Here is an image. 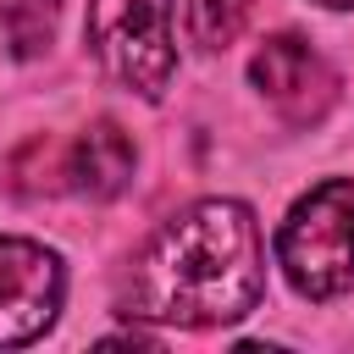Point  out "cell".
I'll list each match as a JSON object with an SVG mask.
<instances>
[{
	"mask_svg": "<svg viewBox=\"0 0 354 354\" xmlns=\"http://www.w3.org/2000/svg\"><path fill=\"white\" fill-rule=\"evenodd\" d=\"M66 177L88 199H116L133 177V138L116 122H88L77 144H66Z\"/></svg>",
	"mask_w": 354,
	"mask_h": 354,
	"instance_id": "obj_6",
	"label": "cell"
},
{
	"mask_svg": "<svg viewBox=\"0 0 354 354\" xmlns=\"http://www.w3.org/2000/svg\"><path fill=\"white\" fill-rule=\"evenodd\" d=\"M266 293V249L243 199H199L171 216L127 277V315L166 326L243 321Z\"/></svg>",
	"mask_w": 354,
	"mask_h": 354,
	"instance_id": "obj_1",
	"label": "cell"
},
{
	"mask_svg": "<svg viewBox=\"0 0 354 354\" xmlns=\"http://www.w3.org/2000/svg\"><path fill=\"white\" fill-rule=\"evenodd\" d=\"M249 22V0H188V39L199 50H227Z\"/></svg>",
	"mask_w": 354,
	"mask_h": 354,
	"instance_id": "obj_8",
	"label": "cell"
},
{
	"mask_svg": "<svg viewBox=\"0 0 354 354\" xmlns=\"http://www.w3.org/2000/svg\"><path fill=\"white\" fill-rule=\"evenodd\" d=\"M11 177L22 194H55V188H72L66 177V149L50 144V138H33L17 160H11Z\"/></svg>",
	"mask_w": 354,
	"mask_h": 354,
	"instance_id": "obj_9",
	"label": "cell"
},
{
	"mask_svg": "<svg viewBox=\"0 0 354 354\" xmlns=\"http://www.w3.org/2000/svg\"><path fill=\"white\" fill-rule=\"evenodd\" d=\"M55 22H61V0H0V28L17 61H33L55 44Z\"/></svg>",
	"mask_w": 354,
	"mask_h": 354,
	"instance_id": "obj_7",
	"label": "cell"
},
{
	"mask_svg": "<svg viewBox=\"0 0 354 354\" xmlns=\"http://www.w3.org/2000/svg\"><path fill=\"white\" fill-rule=\"evenodd\" d=\"M315 6H326V11H354V0H315Z\"/></svg>",
	"mask_w": 354,
	"mask_h": 354,
	"instance_id": "obj_10",
	"label": "cell"
},
{
	"mask_svg": "<svg viewBox=\"0 0 354 354\" xmlns=\"http://www.w3.org/2000/svg\"><path fill=\"white\" fill-rule=\"evenodd\" d=\"M88 50L133 94L160 100L177 77L171 50V0H88Z\"/></svg>",
	"mask_w": 354,
	"mask_h": 354,
	"instance_id": "obj_3",
	"label": "cell"
},
{
	"mask_svg": "<svg viewBox=\"0 0 354 354\" xmlns=\"http://www.w3.org/2000/svg\"><path fill=\"white\" fill-rule=\"evenodd\" d=\"M61 293H66V271L55 249L28 238H0V348L50 332Z\"/></svg>",
	"mask_w": 354,
	"mask_h": 354,
	"instance_id": "obj_4",
	"label": "cell"
},
{
	"mask_svg": "<svg viewBox=\"0 0 354 354\" xmlns=\"http://www.w3.org/2000/svg\"><path fill=\"white\" fill-rule=\"evenodd\" d=\"M277 266L304 299H337L354 288V183H315L277 227Z\"/></svg>",
	"mask_w": 354,
	"mask_h": 354,
	"instance_id": "obj_2",
	"label": "cell"
},
{
	"mask_svg": "<svg viewBox=\"0 0 354 354\" xmlns=\"http://www.w3.org/2000/svg\"><path fill=\"white\" fill-rule=\"evenodd\" d=\"M249 77H254V88L277 105V116L293 122V127H315V122L332 111V100H337V72H332L299 33L266 39V44L254 50V61H249Z\"/></svg>",
	"mask_w": 354,
	"mask_h": 354,
	"instance_id": "obj_5",
	"label": "cell"
}]
</instances>
